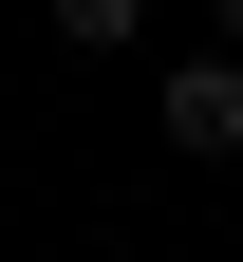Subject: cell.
<instances>
[{
    "label": "cell",
    "instance_id": "cell-1",
    "mask_svg": "<svg viewBox=\"0 0 243 262\" xmlns=\"http://www.w3.org/2000/svg\"><path fill=\"white\" fill-rule=\"evenodd\" d=\"M150 113H168V150H187V169H225V150H243V56H168Z\"/></svg>",
    "mask_w": 243,
    "mask_h": 262
},
{
    "label": "cell",
    "instance_id": "cell-2",
    "mask_svg": "<svg viewBox=\"0 0 243 262\" xmlns=\"http://www.w3.org/2000/svg\"><path fill=\"white\" fill-rule=\"evenodd\" d=\"M56 38H75V56H131V38H150V0H56Z\"/></svg>",
    "mask_w": 243,
    "mask_h": 262
},
{
    "label": "cell",
    "instance_id": "cell-3",
    "mask_svg": "<svg viewBox=\"0 0 243 262\" xmlns=\"http://www.w3.org/2000/svg\"><path fill=\"white\" fill-rule=\"evenodd\" d=\"M225 56H243V0H225Z\"/></svg>",
    "mask_w": 243,
    "mask_h": 262
}]
</instances>
